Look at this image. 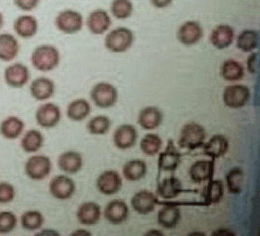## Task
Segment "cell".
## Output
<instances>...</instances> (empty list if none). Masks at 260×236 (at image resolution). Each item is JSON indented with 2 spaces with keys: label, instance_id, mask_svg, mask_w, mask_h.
<instances>
[{
  "label": "cell",
  "instance_id": "1",
  "mask_svg": "<svg viewBox=\"0 0 260 236\" xmlns=\"http://www.w3.org/2000/svg\"><path fill=\"white\" fill-rule=\"evenodd\" d=\"M61 61L59 50L54 45L44 44L35 48L30 54V62L37 72L49 73L57 69Z\"/></svg>",
  "mask_w": 260,
  "mask_h": 236
},
{
  "label": "cell",
  "instance_id": "2",
  "mask_svg": "<svg viewBox=\"0 0 260 236\" xmlns=\"http://www.w3.org/2000/svg\"><path fill=\"white\" fill-rule=\"evenodd\" d=\"M134 41H135V33L127 26H118L106 33L105 48L109 52L120 54L131 49Z\"/></svg>",
  "mask_w": 260,
  "mask_h": 236
},
{
  "label": "cell",
  "instance_id": "3",
  "mask_svg": "<svg viewBox=\"0 0 260 236\" xmlns=\"http://www.w3.org/2000/svg\"><path fill=\"white\" fill-rule=\"evenodd\" d=\"M206 141V129L200 123H186L182 125L178 138V147L196 151L202 148Z\"/></svg>",
  "mask_w": 260,
  "mask_h": 236
},
{
  "label": "cell",
  "instance_id": "4",
  "mask_svg": "<svg viewBox=\"0 0 260 236\" xmlns=\"http://www.w3.org/2000/svg\"><path fill=\"white\" fill-rule=\"evenodd\" d=\"M54 25L63 35H77L83 29L85 19L81 12L68 8L57 13Z\"/></svg>",
  "mask_w": 260,
  "mask_h": 236
},
{
  "label": "cell",
  "instance_id": "5",
  "mask_svg": "<svg viewBox=\"0 0 260 236\" xmlns=\"http://www.w3.org/2000/svg\"><path fill=\"white\" fill-rule=\"evenodd\" d=\"M90 98H91V102L99 109H111L118 102L119 92L112 83L98 82L92 86Z\"/></svg>",
  "mask_w": 260,
  "mask_h": 236
},
{
  "label": "cell",
  "instance_id": "6",
  "mask_svg": "<svg viewBox=\"0 0 260 236\" xmlns=\"http://www.w3.org/2000/svg\"><path fill=\"white\" fill-rule=\"evenodd\" d=\"M52 172V160L45 154H33L24 165V173L29 180L43 181Z\"/></svg>",
  "mask_w": 260,
  "mask_h": 236
},
{
  "label": "cell",
  "instance_id": "7",
  "mask_svg": "<svg viewBox=\"0 0 260 236\" xmlns=\"http://www.w3.org/2000/svg\"><path fill=\"white\" fill-rule=\"evenodd\" d=\"M251 98V91L246 85L241 83H233L224 87L223 94H222V100L223 105L231 110L243 109L247 105Z\"/></svg>",
  "mask_w": 260,
  "mask_h": 236
},
{
  "label": "cell",
  "instance_id": "8",
  "mask_svg": "<svg viewBox=\"0 0 260 236\" xmlns=\"http://www.w3.org/2000/svg\"><path fill=\"white\" fill-rule=\"evenodd\" d=\"M176 37L178 43L185 46L197 45L204 37V28L197 20H186L178 26Z\"/></svg>",
  "mask_w": 260,
  "mask_h": 236
},
{
  "label": "cell",
  "instance_id": "9",
  "mask_svg": "<svg viewBox=\"0 0 260 236\" xmlns=\"http://www.w3.org/2000/svg\"><path fill=\"white\" fill-rule=\"evenodd\" d=\"M76 182L68 174H59L49 182V193L54 199L68 200L76 194Z\"/></svg>",
  "mask_w": 260,
  "mask_h": 236
},
{
  "label": "cell",
  "instance_id": "10",
  "mask_svg": "<svg viewBox=\"0 0 260 236\" xmlns=\"http://www.w3.org/2000/svg\"><path fill=\"white\" fill-rule=\"evenodd\" d=\"M35 118H36V123L40 127L50 129V128L58 125L61 118H62V111L59 109V106L46 102L39 106V109L36 110V114H35Z\"/></svg>",
  "mask_w": 260,
  "mask_h": 236
},
{
  "label": "cell",
  "instance_id": "11",
  "mask_svg": "<svg viewBox=\"0 0 260 236\" xmlns=\"http://www.w3.org/2000/svg\"><path fill=\"white\" fill-rule=\"evenodd\" d=\"M86 28L91 35L95 36H102L109 32L111 28L112 20L111 15L103 8H96L89 13L87 19L85 20Z\"/></svg>",
  "mask_w": 260,
  "mask_h": 236
},
{
  "label": "cell",
  "instance_id": "12",
  "mask_svg": "<svg viewBox=\"0 0 260 236\" xmlns=\"http://www.w3.org/2000/svg\"><path fill=\"white\" fill-rule=\"evenodd\" d=\"M30 72L28 66L21 62H13L4 70V81L11 89H21L29 83Z\"/></svg>",
  "mask_w": 260,
  "mask_h": 236
},
{
  "label": "cell",
  "instance_id": "13",
  "mask_svg": "<svg viewBox=\"0 0 260 236\" xmlns=\"http://www.w3.org/2000/svg\"><path fill=\"white\" fill-rule=\"evenodd\" d=\"M95 186L99 193L111 197L120 191L123 186V178L116 171H105L96 178Z\"/></svg>",
  "mask_w": 260,
  "mask_h": 236
},
{
  "label": "cell",
  "instance_id": "14",
  "mask_svg": "<svg viewBox=\"0 0 260 236\" xmlns=\"http://www.w3.org/2000/svg\"><path fill=\"white\" fill-rule=\"evenodd\" d=\"M138 129L132 124H120L114 132L112 143L120 151H127L138 144Z\"/></svg>",
  "mask_w": 260,
  "mask_h": 236
},
{
  "label": "cell",
  "instance_id": "15",
  "mask_svg": "<svg viewBox=\"0 0 260 236\" xmlns=\"http://www.w3.org/2000/svg\"><path fill=\"white\" fill-rule=\"evenodd\" d=\"M103 217L110 224L119 226L123 224L129 217V207L122 199H112L106 205L103 210Z\"/></svg>",
  "mask_w": 260,
  "mask_h": 236
},
{
  "label": "cell",
  "instance_id": "16",
  "mask_svg": "<svg viewBox=\"0 0 260 236\" xmlns=\"http://www.w3.org/2000/svg\"><path fill=\"white\" fill-rule=\"evenodd\" d=\"M157 195L149 190H139L131 198V207L135 213L140 215H148L153 213L157 206Z\"/></svg>",
  "mask_w": 260,
  "mask_h": 236
},
{
  "label": "cell",
  "instance_id": "17",
  "mask_svg": "<svg viewBox=\"0 0 260 236\" xmlns=\"http://www.w3.org/2000/svg\"><path fill=\"white\" fill-rule=\"evenodd\" d=\"M181 164V153L173 141H169L164 151L158 152L157 166L160 172H175Z\"/></svg>",
  "mask_w": 260,
  "mask_h": 236
},
{
  "label": "cell",
  "instance_id": "18",
  "mask_svg": "<svg viewBox=\"0 0 260 236\" xmlns=\"http://www.w3.org/2000/svg\"><path fill=\"white\" fill-rule=\"evenodd\" d=\"M235 40V30L234 28L229 24H219L211 30L209 41L215 49L223 50L228 49L233 45Z\"/></svg>",
  "mask_w": 260,
  "mask_h": 236
},
{
  "label": "cell",
  "instance_id": "19",
  "mask_svg": "<svg viewBox=\"0 0 260 236\" xmlns=\"http://www.w3.org/2000/svg\"><path fill=\"white\" fill-rule=\"evenodd\" d=\"M29 92L32 98L37 102H46L54 95L56 83L48 77H39L30 82Z\"/></svg>",
  "mask_w": 260,
  "mask_h": 236
},
{
  "label": "cell",
  "instance_id": "20",
  "mask_svg": "<svg viewBox=\"0 0 260 236\" xmlns=\"http://www.w3.org/2000/svg\"><path fill=\"white\" fill-rule=\"evenodd\" d=\"M77 220L82 226H95L102 218V207L95 202H83L77 209Z\"/></svg>",
  "mask_w": 260,
  "mask_h": 236
},
{
  "label": "cell",
  "instance_id": "21",
  "mask_svg": "<svg viewBox=\"0 0 260 236\" xmlns=\"http://www.w3.org/2000/svg\"><path fill=\"white\" fill-rule=\"evenodd\" d=\"M162 119H164V115H162L161 110L155 106H147L139 112L138 124L144 131H153L161 125Z\"/></svg>",
  "mask_w": 260,
  "mask_h": 236
},
{
  "label": "cell",
  "instance_id": "22",
  "mask_svg": "<svg viewBox=\"0 0 260 236\" xmlns=\"http://www.w3.org/2000/svg\"><path fill=\"white\" fill-rule=\"evenodd\" d=\"M230 143H229L228 138L223 134H213L209 140L205 141V144L202 145L205 156L210 157L211 160H217V158L223 157L224 154L228 153Z\"/></svg>",
  "mask_w": 260,
  "mask_h": 236
},
{
  "label": "cell",
  "instance_id": "23",
  "mask_svg": "<svg viewBox=\"0 0 260 236\" xmlns=\"http://www.w3.org/2000/svg\"><path fill=\"white\" fill-rule=\"evenodd\" d=\"M58 167L59 171L63 172V174L72 176L82 171L83 167V156L77 151H66L58 157Z\"/></svg>",
  "mask_w": 260,
  "mask_h": 236
},
{
  "label": "cell",
  "instance_id": "24",
  "mask_svg": "<svg viewBox=\"0 0 260 236\" xmlns=\"http://www.w3.org/2000/svg\"><path fill=\"white\" fill-rule=\"evenodd\" d=\"M214 172L213 160H198L189 169V177L194 184H205L214 177Z\"/></svg>",
  "mask_w": 260,
  "mask_h": 236
},
{
  "label": "cell",
  "instance_id": "25",
  "mask_svg": "<svg viewBox=\"0 0 260 236\" xmlns=\"http://www.w3.org/2000/svg\"><path fill=\"white\" fill-rule=\"evenodd\" d=\"M13 30L21 39H32L39 32V21L32 15H21L13 21Z\"/></svg>",
  "mask_w": 260,
  "mask_h": 236
},
{
  "label": "cell",
  "instance_id": "26",
  "mask_svg": "<svg viewBox=\"0 0 260 236\" xmlns=\"http://www.w3.org/2000/svg\"><path fill=\"white\" fill-rule=\"evenodd\" d=\"M20 52V43L11 33H0V61L12 62Z\"/></svg>",
  "mask_w": 260,
  "mask_h": 236
},
{
  "label": "cell",
  "instance_id": "27",
  "mask_svg": "<svg viewBox=\"0 0 260 236\" xmlns=\"http://www.w3.org/2000/svg\"><path fill=\"white\" fill-rule=\"evenodd\" d=\"M221 77L223 81L230 83L239 82L244 78V74H246V69L244 66L242 65L239 61L233 58L224 59L221 65Z\"/></svg>",
  "mask_w": 260,
  "mask_h": 236
},
{
  "label": "cell",
  "instance_id": "28",
  "mask_svg": "<svg viewBox=\"0 0 260 236\" xmlns=\"http://www.w3.org/2000/svg\"><path fill=\"white\" fill-rule=\"evenodd\" d=\"M182 214L180 207L164 206L157 213V223L164 230H173L181 222Z\"/></svg>",
  "mask_w": 260,
  "mask_h": 236
},
{
  "label": "cell",
  "instance_id": "29",
  "mask_svg": "<svg viewBox=\"0 0 260 236\" xmlns=\"http://www.w3.org/2000/svg\"><path fill=\"white\" fill-rule=\"evenodd\" d=\"M25 124L19 116H8L0 123V136L6 140H16L24 132Z\"/></svg>",
  "mask_w": 260,
  "mask_h": 236
},
{
  "label": "cell",
  "instance_id": "30",
  "mask_svg": "<svg viewBox=\"0 0 260 236\" xmlns=\"http://www.w3.org/2000/svg\"><path fill=\"white\" fill-rule=\"evenodd\" d=\"M182 193V184L176 176L162 178L157 184V195L162 199H173Z\"/></svg>",
  "mask_w": 260,
  "mask_h": 236
},
{
  "label": "cell",
  "instance_id": "31",
  "mask_svg": "<svg viewBox=\"0 0 260 236\" xmlns=\"http://www.w3.org/2000/svg\"><path fill=\"white\" fill-rule=\"evenodd\" d=\"M148 173V166L144 160L136 158V160H129L123 165V178H125L129 182H138L143 180Z\"/></svg>",
  "mask_w": 260,
  "mask_h": 236
},
{
  "label": "cell",
  "instance_id": "32",
  "mask_svg": "<svg viewBox=\"0 0 260 236\" xmlns=\"http://www.w3.org/2000/svg\"><path fill=\"white\" fill-rule=\"evenodd\" d=\"M235 45L241 52L251 53L259 48L260 36L256 29H244L235 37Z\"/></svg>",
  "mask_w": 260,
  "mask_h": 236
},
{
  "label": "cell",
  "instance_id": "33",
  "mask_svg": "<svg viewBox=\"0 0 260 236\" xmlns=\"http://www.w3.org/2000/svg\"><path fill=\"white\" fill-rule=\"evenodd\" d=\"M90 114H91V105L83 98L73 100L66 107V116L76 123L83 121L86 118H89Z\"/></svg>",
  "mask_w": 260,
  "mask_h": 236
},
{
  "label": "cell",
  "instance_id": "34",
  "mask_svg": "<svg viewBox=\"0 0 260 236\" xmlns=\"http://www.w3.org/2000/svg\"><path fill=\"white\" fill-rule=\"evenodd\" d=\"M21 141H20V147L25 153H37V152L44 147L45 139L44 134L39 131V129H29L25 133L21 134Z\"/></svg>",
  "mask_w": 260,
  "mask_h": 236
},
{
  "label": "cell",
  "instance_id": "35",
  "mask_svg": "<svg viewBox=\"0 0 260 236\" xmlns=\"http://www.w3.org/2000/svg\"><path fill=\"white\" fill-rule=\"evenodd\" d=\"M224 195V184L219 180H209L202 191L205 205H217Z\"/></svg>",
  "mask_w": 260,
  "mask_h": 236
},
{
  "label": "cell",
  "instance_id": "36",
  "mask_svg": "<svg viewBox=\"0 0 260 236\" xmlns=\"http://www.w3.org/2000/svg\"><path fill=\"white\" fill-rule=\"evenodd\" d=\"M44 215L39 210H28L21 214L20 218V224L21 228L25 231H39L43 228L44 224Z\"/></svg>",
  "mask_w": 260,
  "mask_h": 236
},
{
  "label": "cell",
  "instance_id": "37",
  "mask_svg": "<svg viewBox=\"0 0 260 236\" xmlns=\"http://www.w3.org/2000/svg\"><path fill=\"white\" fill-rule=\"evenodd\" d=\"M139 147L145 156L153 157L162 149V139L156 133H147L142 138Z\"/></svg>",
  "mask_w": 260,
  "mask_h": 236
},
{
  "label": "cell",
  "instance_id": "38",
  "mask_svg": "<svg viewBox=\"0 0 260 236\" xmlns=\"http://www.w3.org/2000/svg\"><path fill=\"white\" fill-rule=\"evenodd\" d=\"M244 184V172L241 167H233L231 171L226 174V186H228L229 193L241 194L243 190Z\"/></svg>",
  "mask_w": 260,
  "mask_h": 236
},
{
  "label": "cell",
  "instance_id": "39",
  "mask_svg": "<svg viewBox=\"0 0 260 236\" xmlns=\"http://www.w3.org/2000/svg\"><path fill=\"white\" fill-rule=\"evenodd\" d=\"M110 12L116 20H127L134 13V3L131 0H112L110 4Z\"/></svg>",
  "mask_w": 260,
  "mask_h": 236
},
{
  "label": "cell",
  "instance_id": "40",
  "mask_svg": "<svg viewBox=\"0 0 260 236\" xmlns=\"http://www.w3.org/2000/svg\"><path fill=\"white\" fill-rule=\"evenodd\" d=\"M111 128V120L106 115H95L92 116L86 125V129L90 134L94 136H102L110 131Z\"/></svg>",
  "mask_w": 260,
  "mask_h": 236
},
{
  "label": "cell",
  "instance_id": "41",
  "mask_svg": "<svg viewBox=\"0 0 260 236\" xmlns=\"http://www.w3.org/2000/svg\"><path fill=\"white\" fill-rule=\"evenodd\" d=\"M17 217L12 211H0V235H8L17 226Z\"/></svg>",
  "mask_w": 260,
  "mask_h": 236
},
{
  "label": "cell",
  "instance_id": "42",
  "mask_svg": "<svg viewBox=\"0 0 260 236\" xmlns=\"http://www.w3.org/2000/svg\"><path fill=\"white\" fill-rule=\"evenodd\" d=\"M16 197V190L15 186L10 182H0V205H7L11 204Z\"/></svg>",
  "mask_w": 260,
  "mask_h": 236
},
{
  "label": "cell",
  "instance_id": "43",
  "mask_svg": "<svg viewBox=\"0 0 260 236\" xmlns=\"http://www.w3.org/2000/svg\"><path fill=\"white\" fill-rule=\"evenodd\" d=\"M250 74H257L260 70V54L259 52H251L250 56L247 57V62H246V68Z\"/></svg>",
  "mask_w": 260,
  "mask_h": 236
},
{
  "label": "cell",
  "instance_id": "44",
  "mask_svg": "<svg viewBox=\"0 0 260 236\" xmlns=\"http://www.w3.org/2000/svg\"><path fill=\"white\" fill-rule=\"evenodd\" d=\"M41 0H13V4L16 6L17 10L23 12H32L40 6Z\"/></svg>",
  "mask_w": 260,
  "mask_h": 236
},
{
  "label": "cell",
  "instance_id": "45",
  "mask_svg": "<svg viewBox=\"0 0 260 236\" xmlns=\"http://www.w3.org/2000/svg\"><path fill=\"white\" fill-rule=\"evenodd\" d=\"M149 3L152 4V7L157 8V10H165L169 6H172L173 0H149Z\"/></svg>",
  "mask_w": 260,
  "mask_h": 236
},
{
  "label": "cell",
  "instance_id": "46",
  "mask_svg": "<svg viewBox=\"0 0 260 236\" xmlns=\"http://www.w3.org/2000/svg\"><path fill=\"white\" fill-rule=\"evenodd\" d=\"M213 236H218V235H229V236H234L235 232L234 231H231V230H226V228H218V230H215L214 232L211 233Z\"/></svg>",
  "mask_w": 260,
  "mask_h": 236
},
{
  "label": "cell",
  "instance_id": "47",
  "mask_svg": "<svg viewBox=\"0 0 260 236\" xmlns=\"http://www.w3.org/2000/svg\"><path fill=\"white\" fill-rule=\"evenodd\" d=\"M36 235L37 236H45V235L58 236V232H57V231H54V230H43V231H41V232H37Z\"/></svg>",
  "mask_w": 260,
  "mask_h": 236
},
{
  "label": "cell",
  "instance_id": "48",
  "mask_svg": "<svg viewBox=\"0 0 260 236\" xmlns=\"http://www.w3.org/2000/svg\"><path fill=\"white\" fill-rule=\"evenodd\" d=\"M90 236L91 233L89 232V231H86V230H77L74 231V232L72 233V236Z\"/></svg>",
  "mask_w": 260,
  "mask_h": 236
},
{
  "label": "cell",
  "instance_id": "49",
  "mask_svg": "<svg viewBox=\"0 0 260 236\" xmlns=\"http://www.w3.org/2000/svg\"><path fill=\"white\" fill-rule=\"evenodd\" d=\"M151 235H156V236H162V232H160L158 230H149L148 232L145 233V236H151Z\"/></svg>",
  "mask_w": 260,
  "mask_h": 236
},
{
  "label": "cell",
  "instance_id": "50",
  "mask_svg": "<svg viewBox=\"0 0 260 236\" xmlns=\"http://www.w3.org/2000/svg\"><path fill=\"white\" fill-rule=\"evenodd\" d=\"M3 25H4V15L0 12V30H2Z\"/></svg>",
  "mask_w": 260,
  "mask_h": 236
}]
</instances>
